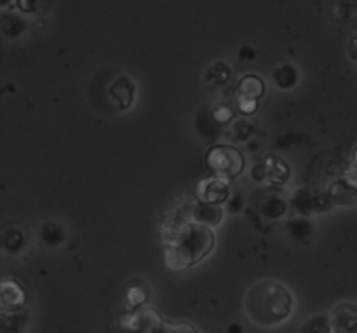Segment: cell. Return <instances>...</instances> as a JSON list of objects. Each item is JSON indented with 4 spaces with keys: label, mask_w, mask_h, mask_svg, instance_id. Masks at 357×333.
I'll return each mask as SVG.
<instances>
[{
    "label": "cell",
    "mask_w": 357,
    "mask_h": 333,
    "mask_svg": "<svg viewBox=\"0 0 357 333\" xmlns=\"http://www.w3.org/2000/svg\"><path fill=\"white\" fill-rule=\"evenodd\" d=\"M331 321L328 316H316L310 318L309 321L302 325L300 333H331Z\"/></svg>",
    "instance_id": "12"
},
{
    "label": "cell",
    "mask_w": 357,
    "mask_h": 333,
    "mask_svg": "<svg viewBox=\"0 0 357 333\" xmlns=\"http://www.w3.org/2000/svg\"><path fill=\"white\" fill-rule=\"evenodd\" d=\"M293 311V297L281 283L258 281L248 290L246 313L255 323L274 327L282 323Z\"/></svg>",
    "instance_id": "1"
},
{
    "label": "cell",
    "mask_w": 357,
    "mask_h": 333,
    "mask_svg": "<svg viewBox=\"0 0 357 333\" xmlns=\"http://www.w3.org/2000/svg\"><path fill=\"white\" fill-rule=\"evenodd\" d=\"M349 54H351L352 59H356L357 61V37L352 38L351 44H349Z\"/></svg>",
    "instance_id": "19"
},
{
    "label": "cell",
    "mask_w": 357,
    "mask_h": 333,
    "mask_svg": "<svg viewBox=\"0 0 357 333\" xmlns=\"http://www.w3.org/2000/svg\"><path fill=\"white\" fill-rule=\"evenodd\" d=\"M274 80L279 87L289 89V87H293L298 82V72H296L295 66L291 65L279 66V68L274 70Z\"/></svg>",
    "instance_id": "11"
},
{
    "label": "cell",
    "mask_w": 357,
    "mask_h": 333,
    "mask_svg": "<svg viewBox=\"0 0 357 333\" xmlns=\"http://www.w3.org/2000/svg\"><path fill=\"white\" fill-rule=\"evenodd\" d=\"M199 192V201L208 202V205H222L227 198H229V192H227V185L223 184L222 178H209L204 180L197 188Z\"/></svg>",
    "instance_id": "5"
},
{
    "label": "cell",
    "mask_w": 357,
    "mask_h": 333,
    "mask_svg": "<svg viewBox=\"0 0 357 333\" xmlns=\"http://www.w3.org/2000/svg\"><path fill=\"white\" fill-rule=\"evenodd\" d=\"M176 244L183 246L194 258V264L201 262L215 246V234L211 229L199 223H187Z\"/></svg>",
    "instance_id": "3"
},
{
    "label": "cell",
    "mask_w": 357,
    "mask_h": 333,
    "mask_svg": "<svg viewBox=\"0 0 357 333\" xmlns=\"http://www.w3.org/2000/svg\"><path fill=\"white\" fill-rule=\"evenodd\" d=\"M271 209H274V215H272V219H275V216H281L282 213L286 212V205L281 201V199L278 198H272L268 199L267 202H265V208H264V213L265 215H271Z\"/></svg>",
    "instance_id": "17"
},
{
    "label": "cell",
    "mask_w": 357,
    "mask_h": 333,
    "mask_svg": "<svg viewBox=\"0 0 357 333\" xmlns=\"http://www.w3.org/2000/svg\"><path fill=\"white\" fill-rule=\"evenodd\" d=\"M211 117L213 121L218 122V124H227V122H230L234 119V112L230 110L227 105H218V107L213 110Z\"/></svg>",
    "instance_id": "16"
},
{
    "label": "cell",
    "mask_w": 357,
    "mask_h": 333,
    "mask_svg": "<svg viewBox=\"0 0 357 333\" xmlns=\"http://www.w3.org/2000/svg\"><path fill=\"white\" fill-rule=\"evenodd\" d=\"M333 333H340V332H333Z\"/></svg>",
    "instance_id": "20"
},
{
    "label": "cell",
    "mask_w": 357,
    "mask_h": 333,
    "mask_svg": "<svg viewBox=\"0 0 357 333\" xmlns=\"http://www.w3.org/2000/svg\"><path fill=\"white\" fill-rule=\"evenodd\" d=\"M63 230L61 227L56 225V223H45L40 229V239L45 241L47 244L54 246V244H59L63 241Z\"/></svg>",
    "instance_id": "13"
},
{
    "label": "cell",
    "mask_w": 357,
    "mask_h": 333,
    "mask_svg": "<svg viewBox=\"0 0 357 333\" xmlns=\"http://www.w3.org/2000/svg\"><path fill=\"white\" fill-rule=\"evenodd\" d=\"M289 229L293 230V234H295L296 237H302V236H307V234H309V230H310V227H309V223H305V222H293L291 225H289Z\"/></svg>",
    "instance_id": "18"
},
{
    "label": "cell",
    "mask_w": 357,
    "mask_h": 333,
    "mask_svg": "<svg viewBox=\"0 0 357 333\" xmlns=\"http://www.w3.org/2000/svg\"><path fill=\"white\" fill-rule=\"evenodd\" d=\"M166 265L171 271H185L190 265H194V258L180 244H169L166 250Z\"/></svg>",
    "instance_id": "9"
},
{
    "label": "cell",
    "mask_w": 357,
    "mask_h": 333,
    "mask_svg": "<svg viewBox=\"0 0 357 333\" xmlns=\"http://www.w3.org/2000/svg\"><path fill=\"white\" fill-rule=\"evenodd\" d=\"M265 94V82L258 75H244L237 86V101H253L258 103Z\"/></svg>",
    "instance_id": "6"
},
{
    "label": "cell",
    "mask_w": 357,
    "mask_h": 333,
    "mask_svg": "<svg viewBox=\"0 0 357 333\" xmlns=\"http://www.w3.org/2000/svg\"><path fill=\"white\" fill-rule=\"evenodd\" d=\"M331 328L340 333H357V304L342 302L331 311Z\"/></svg>",
    "instance_id": "4"
},
{
    "label": "cell",
    "mask_w": 357,
    "mask_h": 333,
    "mask_svg": "<svg viewBox=\"0 0 357 333\" xmlns=\"http://www.w3.org/2000/svg\"><path fill=\"white\" fill-rule=\"evenodd\" d=\"M356 194L357 191L349 187L344 180H338L337 184L331 185L330 192H328L331 202H338V205H349V202H352V199L356 198Z\"/></svg>",
    "instance_id": "10"
},
{
    "label": "cell",
    "mask_w": 357,
    "mask_h": 333,
    "mask_svg": "<svg viewBox=\"0 0 357 333\" xmlns=\"http://www.w3.org/2000/svg\"><path fill=\"white\" fill-rule=\"evenodd\" d=\"M230 77V70L225 63H216L213 68H209L208 79H211L215 84H225Z\"/></svg>",
    "instance_id": "14"
},
{
    "label": "cell",
    "mask_w": 357,
    "mask_h": 333,
    "mask_svg": "<svg viewBox=\"0 0 357 333\" xmlns=\"http://www.w3.org/2000/svg\"><path fill=\"white\" fill-rule=\"evenodd\" d=\"M110 94L117 101L119 107L126 110V108L131 107L132 100H135V84L129 77H119L110 86Z\"/></svg>",
    "instance_id": "8"
},
{
    "label": "cell",
    "mask_w": 357,
    "mask_h": 333,
    "mask_svg": "<svg viewBox=\"0 0 357 333\" xmlns=\"http://www.w3.org/2000/svg\"><path fill=\"white\" fill-rule=\"evenodd\" d=\"M206 164L218 178H236L244 170V156L230 145H215L208 150Z\"/></svg>",
    "instance_id": "2"
},
{
    "label": "cell",
    "mask_w": 357,
    "mask_h": 333,
    "mask_svg": "<svg viewBox=\"0 0 357 333\" xmlns=\"http://www.w3.org/2000/svg\"><path fill=\"white\" fill-rule=\"evenodd\" d=\"M223 209L220 208L218 205H208V202H201L192 208V219L195 220L194 223H199V225L204 227H215L222 222Z\"/></svg>",
    "instance_id": "7"
},
{
    "label": "cell",
    "mask_w": 357,
    "mask_h": 333,
    "mask_svg": "<svg viewBox=\"0 0 357 333\" xmlns=\"http://www.w3.org/2000/svg\"><path fill=\"white\" fill-rule=\"evenodd\" d=\"M342 180H344L345 184L349 185V187L357 191V147H356L354 154H352V157H351V164H349V168L345 170L344 178H342Z\"/></svg>",
    "instance_id": "15"
}]
</instances>
